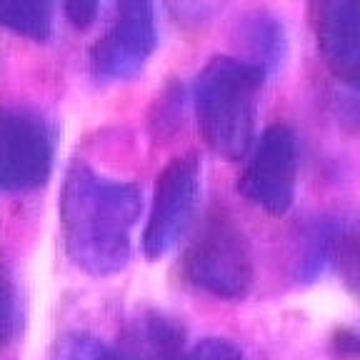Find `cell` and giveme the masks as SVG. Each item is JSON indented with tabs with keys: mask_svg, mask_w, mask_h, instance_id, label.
<instances>
[{
	"mask_svg": "<svg viewBox=\"0 0 360 360\" xmlns=\"http://www.w3.org/2000/svg\"><path fill=\"white\" fill-rule=\"evenodd\" d=\"M60 233L68 258L93 278L115 276L133 255V231L143 213L138 183L103 175L73 160L60 191Z\"/></svg>",
	"mask_w": 360,
	"mask_h": 360,
	"instance_id": "obj_1",
	"label": "cell"
},
{
	"mask_svg": "<svg viewBox=\"0 0 360 360\" xmlns=\"http://www.w3.org/2000/svg\"><path fill=\"white\" fill-rule=\"evenodd\" d=\"M265 70L231 56L210 58L193 85L198 130L220 158L243 160L255 141L258 96Z\"/></svg>",
	"mask_w": 360,
	"mask_h": 360,
	"instance_id": "obj_2",
	"label": "cell"
},
{
	"mask_svg": "<svg viewBox=\"0 0 360 360\" xmlns=\"http://www.w3.org/2000/svg\"><path fill=\"white\" fill-rule=\"evenodd\" d=\"M183 276L195 290L218 300H243L253 288V253L245 233L225 213L202 220L183 253Z\"/></svg>",
	"mask_w": 360,
	"mask_h": 360,
	"instance_id": "obj_3",
	"label": "cell"
},
{
	"mask_svg": "<svg viewBox=\"0 0 360 360\" xmlns=\"http://www.w3.org/2000/svg\"><path fill=\"white\" fill-rule=\"evenodd\" d=\"M313 33L338 123L360 135V0H315Z\"/></svg>",
	"mask_w": 360,
	"mask_h": 360,
	"instance_id": "obj_4",
	"label": "cell"
},
{
	"mask_svg": "<svg viewBox=\"0 0 360 360\" xmlns=\"http://www.w3.org/2000/svg\"><path fill=\"white\" fill-rule=\"evenodd\" d=\"M56 160L51 123L33 108L11 105L0 120V188L30 193L48 183Z\"/></svg>",
	"mask_w": 360,
	"mask_h": 360,
	"instance_id": "obj_5",
	"label": "cell"
},
{
	"mask_svg": "<svg viewBox=\"0 0 360 360\" xmlns=\"http://www.w3.org/2000/svg\"><path fill=\"white\" fill-rule=\"evenodd\" d=\"M155 3L115 0L108 30L90 48V70L101 83H123L146 68L155 53Z\"/></svg>",
	"mask_w": 360,
	"mask_h": 360,
	"instance_id": "obj_6",
	"label": "cell"
},
{
	"mask_svg": "<svg viewBox=\"0 0 360 360\" xmlns=\"http://www.w3.org/2000/svg\"><path fill=\"white\" fill-rule=\"evenodd\" d=\"M200 195V160L195 153H183L168 160L155 180L150 213L143 231V253L158 260L170 253L191 228Z\"/></svg>",
	"mask_w": 360,
	"mask_h": 360,
	"instance_id": "obj_7",
	"label": "cell"
},
{
	"mask_svg": "<svg viewBox=\"0 0 360 360\" xmlns=\"http://www.w3.org/2000/svg\"><path fill=\"white\" fill-rule=\"evenodd\" d=\"M298 186V138L290 125L273 123L263 130L245 168L238 178V193L270 215H285Z\"/></svg>",
	"mask_w": 360,
	"mask_h": 360,
	"instance_id": "obj_8",
	"label": "cell"
},
{
	"mask_svg": "<svg viewBox=\"0 0 360 360\" xmlns=\"http://www.w3.org/2000/svg\"><path fill=\"white\" fill-rule=\"evenodd\" d=\"M186 326L163 310H138L118 333L123 360H186Z\"/></svg>",
	"mask_w": 360,
	"mask_h": 360,
	"instance_id": "obj_9",
	"label": "cell"
},
{
	"mask_svg": "<svg viewBox=\"0 0 360 360\" xmlns=\"http://www.w3.org/2000/svg\"><path fill=\"white\" fill-rule=\"evenodd\" d=\"M56 0H0V22L13 35L45 43L53 33Z\"/></svg>",
	"mask_w": 360,
	"mask_h": 360,
	"instance_id": "obj_10",
	"label": "cell"
},
{
	"mask_svg": "<svg viewBox=\"0 0 360 360\" xmlns=\"http://www.w3.org/2000/svg\"><path fill=\"white\" fill-rule=\"evenodd\" d=\"M243 43L250 51V63L260 65L268 73L285 56V30L278 18L268 13H255L243 22Z\"/></svg>",
	"mask_w": 360,
	"mask_h": 360,
	"instance_id": "obj_11",
	"label": "cell"
},
{
	"mask_svg": "<svg viewBox=\"0 0 360 360\" xmlns=\"http://www.w3.org/2000/svg\"><path fill=\"white\" fill-rule=\"evenodd\" d=\"M330 265L340 276L345 290L360 303V228L335 225L330 243Z\"/></svg>",
	"mask_w": 360,
	"mask_h": 360,
	"instance_id": "obj_12",
	"label": "cell"
},
{
	"mask_svg": "<svg viewBox=\"0 0 360 360\" xmlns=\"http://www.w3.org/2000/svg\"><path fill=\"white\" fill-rule=\"evenodd\" d=\"M53 360H123L115 348L90 333H65L58 338Z\"/></svg>",
	"mask_w": 360,
	"mask_h": 360,
	"instance_id": "obj_13",
	"label": "cell"
},
{
	"mask_svg": "<svg viewBox=\"0 0 360 360\" xmlns=\"http://www.w3.org/2000/svg\"><path fill=\"white\" fill-rule=\"evenodd\" d=\"M183 88H168L163 93V98H158L155 112L150 118V128L155 138H165L168 133H173L180 123H183Z\"/></svg>",
	"mask_w": 360,
	"mask_h": 360,
	"instance_id": "obj_14",
	"label": "cell"
},
{
	"mask_svg": "<svg viewBox=\"0 0 360 360\" xmlns=\"http://www.w3.org/2000/svg\"><path fill=\"white\" fill-rule=\"evenodd\" d=\"M186 360H245V355L228 338H202L188 350Z\"/></svg>",
	"mask_w": 360,
	"mask_h": 360,
	"instance_id": "obj_15",
	"label": "cell"
},
{
	"mask_svg": "<svg viewBox=\"0 0 360 360\" xmlns=\"http://www.w3.org/2000/svg\"><path fill=\"white\" fill-rule=\"evenodd\" d=\"M20 295L15 290V283L6 273V283H3V340L11 345L15 335L20 333Z\"/></svg>",
	"mask_w": 360,
	"mask_h": 360,
	"instance_id": "obj_16",
	"label": "cell"
},
{
	"mask_svg": "<svg viewBox=\"0 0 360 360\" xmlns=\"http://www.w3.org/2000/svg\"><path fill=\"white\" fill-rule=\"evenodd\" d=\"M101 0H63V15L75 30H88L98 20Z\"/></svg>",
	"mask_w": 360,
	"mask_h": 360,
	"instance_id": "obj_17",
	"label": "cell"
},
{
	"mask_svg": "<svg viewBox=\"0 0 360 360\" xmlns=\"http://www.w3.org/2000/svg\"><path fill=\"white\" fill-rule=\"evenodd\" d=\"M333 348L338 358H358L360 355V335L350 328H340L333 338Z\"/></svg>",
	"mask_w": 360,
	"mask_h": 360,
	"instance_id": "obj_18",
	"label": "cell"
}]
</instances>
